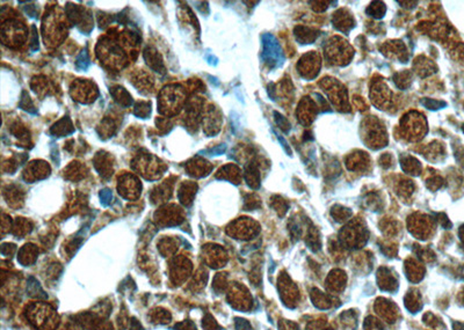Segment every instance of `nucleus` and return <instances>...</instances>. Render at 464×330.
Listing matches in <instances>:
<instances>
[{
  "mask_svg": "<svg viewBox=\"0 0 464 330\" xmlns=\"http://www.w3.org/2000/svg\"><path fill=\"white\" fill-rule=\"evenodd\" d=\"M26 315L31 325L40 330H55L60 323L56 310L48 303H31L27 307Z\"/></svg>",
  "mask_w": 464,
  "mask_h": 330,
  "instance_id": "f257e3e1",
  "label": "nucleus"
},
{
  "mask_svg": "<svg viewBox=\"0 0 464 330\" xmlns=\"http://www.w3.org/2000/svg\"><path fill=\"white\" fill-rule=\"evenodd\" d=\"M264 41V53H262V58L265 61L269 64L271 66L278 65L283 60L282 57V51L280 45H278V41L275 40L271 35H265L262 37Z\"/></svg>",
  "mask_w": 464,
  "mask_h": 330,
  "instance_id": "f03ea898",
  "label": "nucleus"
},
{
  "mask_svg": "<svg viewBox=\"0 0 464 330\" xmlns=\"http://www.w3.org/2000/svg\"><path fill=\"white\" fill-rule=\"evenodd\" d=\"M191 269H193V267L187 258L181 257L174 260L171 268L172 280L174 283H181V281L186 280L191 273Z\"/></svg>",
  "mask_w": 464,
  "mask_h": 330,
  "instance_id": "7ed1b4c3",
  "label": "nucleus"
},
{
  "mask_svg": "<svg viewBox=\"0 0 464 330\" xmlns=\"http://www.w3.org/2000/svg\"><path fill=\"white\" fill-rule=\"evenodd\" d=\"M119 189L120 193H122L126 198H136L138 193H141V192H139L141 190V183L138 182L136 177L126 175L124 176V179H122V183L120 182Z\"/></svg>",
  "mask_w": 464,
  "mask_h": 330,
  "instance_id": "20e7f679",
  "label": "nucleus"
},
{
  "mask_svg": "<svg viewBox=\"0 0 464 330\" xmlns=\"http://www.w3.org/2000/svg\"><path fill=\"white\" fill-rule=\"evenodd\" d=\"M157 215L159 217V221L165 226L178 225L183 221V217L180 215L179 209L175 208V206L161 209V211H159Z\"/></svg>",
  "mask_w": 464,
  "mask_h": 330,
  "instance_id": "39448f33",
  "label": "nucleus"
},
{
  "mask_svg": "<svg viewBox=\"0 0 464 330\" xmlns=\"http://www.w3.org/2000/svg\"><path fill=\"white\" fill-rule=\"evenodd\" d=\"M38 250L37 248L33 245H26L20 249L19 251V256H18V261L20 262L22 265L27 267V265H31L35 263L36 261Z\"/></svg>",
  "mask_w": 464,
  "mask_h": 330,
  "instance_id": "423d86ee",
  "label": "nucleus"
},
{
  "mask_svg": "<svg viewBox=\"0 0 464 330\" xmlns=\"http://www.w3.org/2000/svg\"><path fill=\"white\" fill-rule=\"evenodd\" d=\"M224 256H225V255H224L220 248L214 247L210 249V250H208V249L206 248V262L208 264H210V267H213V268L222 267V265L224 264V262H225V260H224L225 257Z\"/></svg>",
  "mask_w": 464,
  "mask_h": 330,
  "instance_id": "0eeeda50",
  "label": "nucleus"
},
{
  "mask_svg": "<svg viewBox=\"0 0 464 330\" xmlns=\"http://www.w3.org/2000/svg\"><path fill=\"white\" fill-rule=\"evenodd\" d=\"M27 292L31 298H36V299H47L48 298L40 285V283L34 277H29L27 283Z\"/></svg>",
  "mask_w": 464,
  "mask_h": 330,
  "instance_id": "6e6552de",
  "label": "nucleus"
},
{
  "mask_svg": "<svg viewBox=\"0 0 464 330\" xmlns=\"http://www.w3.org/2000/svg\"><path fill=\"white\" fill-rule=\"evenodd\" d=\"M53 134H56L58 136H64L66 134H70V132L73 131L72 129V124H71L69 118H63L62 121H60L57 124H55V127L53 128Z\"/></svg>",
  "mask_w": 464,
  "mask_h": 330,
  "instance_id": "1a4fd4ad",
  "label": "nucleus"
},
{
  "mask_svg": "<svg viewBox=\"0 0 464 330\" xmlns=\"http://www.w3.org/2000/svg\"><path fill=\"white\" fill-rule=\"evenodd\" d=\"M145 59L148 60L149 65L157 70V72H158L159 67H161V69L164 70L163 63H161V59L159 58V55H158L157 51H155V50H147V51H145Z\"/></svg>",
  "mask_w": 464,
  "mask_h": 330,
  "instance_id": "9d476101",
  "label": "nucleus"
},
{
  "mask_svg": "<svg viewBox=\"0 0 464 330\" xmlns=\"http://www.w3.org/2000/svg\"><path fill=\"white\" fill-rule=\"evenodd\" d=\"M113 96H114L115 100L120 103V105H122V106L131 105V96L129 95V93L126 92L124 88H121V87L115 88V90H113Z\"/></svg>",
  "mask_w": 464,
  "mask_h": 330,
  "instance_id": "9b49d317",
  "label": "nucleus"
},
{
  "mask_svg": "<svg viewBox=\"0 0 464 330\" xmlns=\"http://www.w3.org/2000/svg\"><path fill=\"white\" fill-rule=\"evenodd\" d=\"M194 192H194V187L190 188L189 184H184L179 192L180 202L183 203L184 205H189L191 203V199H193Z\"/></svg>",
  "mask_w": 464,
  "mask_h": 330,
  "instance_id": "f8f14e48",
  "label": "nucleus"
},
{
  "mask_svg": "<svg viewBox=\"0 0 464 330\" xmlns=\"http://www.w3.org/2000/svg\"><path fill=\"white\" fill-rule=\"evenodd\" d=\"M151 318L155 322L167 323V322H170V320H171V314L168 313L166 309L155 308V310H152Z\"/></svg>",
  "mask_w": 464,
  "mask_h": 330,
  "instance_id": "ddd939ff",
  "label": "nucleus"
},
{
  "mask_svg": "<svg viewBox=\"0 0 464 330\" xmlns=\"http://www.w3.org/2000/svg\"><path fill=\"white\" fill-rule=\"evenodd\" d=\"M245 179L251 187L257 188L259 186V174L258 170L255 169V167L251 166L247 168V170H246L245 173Z\"/></svg>",
  "mask_w": 464,
  "mask_h": 330,
  "instance_id": "4468645a",
  "label": "nucleus"
},
{
  "mask_svg": "<svg viewBox=\"0 0 464 330\" xmlns=\"http://www.w3.org/2000/svg\"><path fill=\"white\" fill-rule=\"evenodd\" d=\"M402 166H403V169L405 171H408V173L412 171V174H415V175H417V174H419L420 165L417 160L413 159V158H407L406 160L403 161Z\"/></svg>",
  "mask_w": 464,
  "mask_h": 330,
  "instance_id": "2eb2a0df",
  "label": "nucleus"
},
{
  "mask_svg": "<svg viewBox=\"0 0 464 330\" xmlns=\"http://www.w3.org/2000/svg\"><path fill=\"white\" fill-rule=\"evenodd\" d=\"M31 231V225L28 221L22 219H18L14 224V234L15 235H24Z\"/></svg>",
  "mask_w": 464,
  "mask_h": 330,
  "instance_id": "dca6fc26",
  "label": "nucleus"
},
{
  "mask_svg": "<svg viewBox=\"0 0 464 330\" xmlns=\"http://www.w3.org/2000/svg\"><path fill=\"white\" fill-rule=\"evenodd\" d=\"M159 248H160L161 254L170 255V254H173L174 251L177 250L178 247L174 244H172L171 240H164L160 244V247H159Z\"/></svg>",
  "mask_w": 464,
  "mask_h": 330,
  "instance_id": "f3484780",
  "label": "nucleus"
},
{
  "mask_svg": "<svg viewBox=\"0 0 464 330\" xmlns=\"http://www.w3.org/2000/svg\"><path fill=\"white\" fill-rule=\"evenodd\" d=\"M202 326L206 330H218L219 329V327L215 321V319H214L212 315H209V314H207L206 318L203 319Z\"/></svg>",
  "mask_w": 464,
  "mask_h": 330,
  "instance_id": "a211bd4d",
  "label": "nucleus"
},
{
  "mask_svg": "<svg viewBox=\"0 0 464 330\" xmlns=\"http://www.w3.org/2000/svg\"><path fill=\"white\" fill-rule=\"evenodd\" d=\"M423 105L426 107L428 109L435 110V109H440L441 107L446 106V102L442 101H435V100H431V99H426L423 101Z\"/></svg>",
  "mask_w": 464,
  "mask_h": 330,
  "instance_id": "6ab92c4d",
  "label": "nucleus"
},
{
  "mask_svg": "<svg viewBox=\"0 0 464 330\" xmlns=\"http://www.w3.org/2000/svg\"><path fill=\"white\" fill-rule=\"evenodd\" d=\"M89 65H90L89 57H87L86 51H83L82 55H80V56L78 57V59H77V66L79 67V69H82V70H86L87 66H89Z\"/></svg>",
  "mask_w": 464,
  "mask_h": 330,
  "instance_id": "aec40b11",
  "label": "nucleus"
},
{
  "mask_svg": "<svg viewBox=\"0 0 464 330\" xmlns=\"http://www.w3.org/2000/svg\"><path fill=\"white\" fill-rule=\"evenodd\" d=\"M274 115H275V119H277V123L278 125H280V128L282 129V130H284V131H288L289 130V128H290V124H289V122L287 121V119H285L283 116H281L280 114H278V112L275 111L274 112Z\"/></svg>",
  "mask_w": 464,
  "mask_h": 330,
  "instance_id": "412c9836",
  "label": "nucleus"
},
{
  "mask_svg": "<svg viewBox=\"0 0 464 330\" xmlns=\"http://www.w3.org/2000/svg\"><path fill=\"white\" fill-rule=\"evenodd\" d=\"M175 330H196V327L193 322L187 320V321H183L174 327Z\"/></svg>",
  "mask_w": 464,
  "mask_h": 330,
  "instance_id": "4be33fe9",
  "label": "nucleus"
},
{
  "mask_svg": "<svg viewBox=\"0 0 464 330\" xmlns=\"http://www.w3.org/2000/svg\"><path fill=\"white\" fill-rule=\"evenodd\" d=\"M100 197H101L102 203L105 204V205H108L109 202L113 198V195H112V192H110V190L106 189V190H102L101 193H100Z\"/></svg>",
  "mask_w": 464,
  "mask_h": 330,
  "instance_id": "5701e85b",
  "label": "nucleus"
},
{
  "mask_svg": "<svg viewBox=\"0 0 464 330\" xmlns=\"http://www.w3.org/2000/svg\"><path fill=\"white\" fill-rule=\"evenodd\" d=\"M236 328L237 330H251V326L248 325V322L246 321V320L237 319Z\"/></svg>",
  "mask_w": 464,
  "mask_h": 330,
  "instance_id": "b1692460",
  "label": "nucleus"
},
{
  "mask_svg": "<svg viewBox=\"0 0 464 330\" xmlns=\"http://www.w3.org/2000/svg\"><path fill=\"white\" fill-rule=\"evenodd\" d=\"M130 330H142V327L141 325H139V323L137 322V320H132L131 321V327H130Z\"/></svg>",
  "mask_w": 464,
  "mask_h": 330,
  "instance_id": "393cba45",
  "label": "nucleus"
},
{
  "mask_svg": "<svg viewBox=\"0 0 464 330\" xmlns=\"http://www.w3.org/2000/svg\"><path fill=\"white\" fill-rule=\"evenodd\" d=\"M463 131H464V125H463Z\"/></svg>",
  "mask_w": 464,
  "mask_h": 330,
  "instance_id": "a878e982",
  "label": "nucleus"
}]
</instances>
